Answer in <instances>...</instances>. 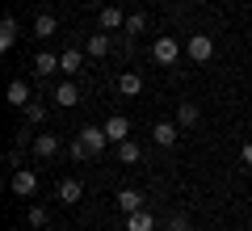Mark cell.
I'll use <instances>...</instances> for the list:
<instances>
[{"label":"cell","instance_id":"28","mask_svg":"<svg viewBox=\"0 0 252 231\" xmlns=\"http://www.w3.org/2000/svg\"><path fill=\"white\" fill-rule=\"evenodd\" d=\"M9 231H21V227H9Z\"/></svg>","mask_w":252,"mask_h":231},{"label":"cell","instance_id":"10","mask_svg":"<svg viewBox=\"0 0 252 231\" xmlns=\"http://www.w3.org/2000/svg\"><path fill=\"white\" fill-rule=\"evenodd\" d=\"M97 21H101V30H122L126 26V13L118 9V4H105V9L97 13Z\"/></svg>","mask_w":252,"mask_h":231},{"label":"cell","instance_id":"9","mask_svg":"<svg viewBox=\"0 0 252 231\" xmlns=\"http://www.w3.org/2000/svg\"><path fill=\"white\" fill-rule=\"evenodd\" d=\"M118 93H122V97H139V93H143V76H139V71H122V76H118Z\"/></svg>","mask_w":252,"mask_h":231},{"label":"cell","instance_id":"12","mask_svg":"<svg viewBox=\"0 0 252 231\" xmlns=\"http://www.w3.org/2000/svg\"><path fill=\"white\" fill-rule=\"evenodd\" d=\"M51 97L59 101L63 109H72V105H80V89H76V84H67V80H63V84H55V93H51Z\"/></svg>","mask_w":252,"mask_h":231},{"label":"cell","instance_id":"14","mask_svg":"<svg viewBox=\"0 0 252 231\" xmlns=\"http://www.w3.org/2000/svg\"><path fill=\"white\" fill-rule=\"evenodd\" d=\"M84 59H89L84 51H63V55H59V71L76 76V71H84Z\"/></svg>","mask_w":252,"mask_h":231},{"label":"cell","instance_id":"23","mask_svg":"<svg viewBox=\"0 0 252 231\" xmlns=\"http://www.w3.org/2000/svg\"><path fill=\"white\" fill-rule=\"evenodd\" d=\"M67 156H72V160H89L93 151H89V147H84V139H80V134H76V139H72V143H67Z\"/></svg>","mask_w":252,"mask_h":231},{"label":"cell","instance_id":"27","mask_svg":"<svg viewBox=\"0 0 252 231\" xmlns=\"http://www.w3.org/2000/svg\"><path fill=\"white\" fill-rule=\"evenodd\" d=\"M240 160H244V168L252 172V143H244V147H240Z\"/></svg>","mask_w":252,"mask_h":231},{"label":"cell","instance_id":"18","mask_svg":"<svg viewBox=\"0 0 252 231\" xmlns=\"http://www.w3.org/2000/svg\"><path fill=\"white\" fill-rule=\"evenodd\" d=\"M118 206H122V214L143 210V194H139V189H122V194H118Z\"/></svg>","mask_w":252,"mask_h":231},{"label":"cell","instance_id":"15","mask_svg":"<svg viewBox=\"0 0 252 231\" xmlns=\"http://www.w3.org/2000/svg\"><path fill=\"white\" fill-rule=\"evenodd\" d=\"M126 231H156V214H152V210L126 214Z\"/></svg>","mask_w":252,"mask_h":231},{"label":"cell","instance_id":"19","mask_svg":"<svg viewBox=\"0 0 252 231\" xmlns=\"http://www.w3.org/2000/svg\"><path fill=\"white\" fill-rule=\"evenodd\" d=\"M34 71H38V76H55V71H59V55L42 51V55L34 59Z\"/></svg>","mask_w":252,"mask_h":231},{"label":"cell","instance_id":"25","mask_svg":"<svg viewBox=\"0 0 252 231\" xmlns=\"http://www.w3.org/2000/svg\"><path fill=\"white\" fill-rule=\"evenodd\" d=\"M30 227H46V223H51V214H46V206H30Z\"/></svg>","mask_w":252,"mask_h":231},{"label":"cell","instance_id":"5","mask_svg":"<svg viewBox=\"0 0 252 231\" xmlns=\"http://www.w3.org/2000/svg\"><path fill=\"white\" fill-rule=\"evenodd\" d=\"M13 194H17V198H34V194H38L34 168H17V172H13Z\"/></svg>","mask_w":252,"mask_h":231},{"label":"cell","instance_id":"22","mask_svg":"<svg viewBox=\"0 0 252 231\" xmlns=\"http://www.w3.org/2000/svg\"><path fill=\"white\" fill-rule=\"evenodd\" d=\"M26 122L30 126H42L46 122V105H42V101H30V105H26Z\"/></svg>","mask_w":252,"mask_h":231},{"label":"cell","instance_id":"8","mask_svg":"<svg viewBox=\"0 0 252 231\" xmlns=\"http://www.w3.org/2000/svg\"><path fill=\"white\" fill-rule=\"evenodd\" d=\"M34 156H38V160L59 156V134H34Z\"/></svg>","mask_w":252,"mask_h":231},{"label":"cell","instance_id":"24","mask_svg":"<svg viewBox=\"0 0 252 231\" xmlns=\"http://www.w3.org/2000/svg\"><path fill=\"white\" fill-rule=\"evenodd\" d=\"M122 30H126V34H143V30H147V17H143V13H130Z\"/></svg>","mask_w":252,"mask_h":231},{"label":"cell","instance_id":"11","mask_svg":"<svg viewBox=\"0 0 252 231\" xmlns=\"http://www.w3.org/2000/svg\"><path fill=\"white\" fill-rule=\"evenodd\" d=\"M152 139L160 143V147H172V143L181 139V126H177V122H156V131H152Z\"/></svg>","mask_w":252,"mask_h":231},{"label":"cell","instance_id":"6","mask_svg":"<svg viewBox=\"0 0 252 231\" xmlns=\"http://www.w3.org/2000/svg\"><path fill=\"white\" fill-rule=\"evenodd\" d=\"M4 101L26 109L30 101H34V93H30V84H26V80H9V89H4Z\"/></svg>","mask_w":252,"mask_h":231},{"label":"cell","instance_id":"17","mask_svg":"<svg viewBox=\"0 0 252 231\" xmlns=\"http://www.w3.org/2000/svg\"><path fill=\"white\" fill-rule=\"evenodd\" d=\"M109 34H89V42H84V55H89V59H101V55H109Z\"/></svg>","mask_w":252,"mask_h":231},{"label":"cell","instance_id":"21","mask_svg":"<svg viewBox=\"0 0 252 231\" xmlns=\"http://www.w3.org/2000/svg\"><path fill=\"white\" fill-rule=\"evenodd\" d=\"M118 160H122V164H139V143L135 139L118 143Z\"/></svg>","mask_w":252,"mask_h":231},{"label":"cell","instance_id":"3","mask_svg":"<svg viewBox=\"0 0 252 231\" xmlns=\"http://www.w3.org/2000/svg\"><path fill=\"white\" fill-rule=\"evenodd\" d=\"M84 139V147L93 151V156H101V151L109 147V134H105V126H80V131H76Z\"/></svg>","mask_w":252,"mask_h":231},{"label":"cell","instance_id":"13","mask_svg":"<svg viewBox=\"0 0 252 231\" xmlns=\"http://www.w3.org/2000/svg\"><path fill=\"white\" fill-rule=\"evenodd\" d=\"M17 38H21V26H17V17H4V21H0V51L17 46Z\"/></svg>","mask_w":252,"mask_h":231},{"label":"cell","instance_id":"2","mask_svg":"<svg viewBox=\"0 0 252 231\" xmlns=\"http://www.w3.org/2000/svg\"><path fill=\"white\" fill-rule=\"evenodd\" d=\"M185 55H189L193 63H210V59H215V42H210V34H189Z\"/></svg>","mask_w":252,"mask_h":231},{"label":"cell","instance_id":"7","mask_svg":"<svg viewBox=\"0 0 252 231\" xmlns=\"http://www.w3.org/2000/svg\"><path fill=\"white\" fill-rule=\"evenodd\" d=\"M55 194H59V202H63V206H76V202H80V194H84V185H80L76 177H63Z\"/></svg>","mask_w":252,"mask_h":231},{"label":"cell","instance_id":"16","mask_svg":"<svg viewBox=\"0 0 252 231\" xmlns=\"http://www.w3.org/2000/svg\"><path fill=\"white\" fill-rule=\"evenodd\" d=\"M55 34H59L55 13H38V17H34V38H55Z\"/></svg>","mask_w":252,"mask_h":231},{"label":"cell","instance_id":"20","mask_svg":"<svg viewBox=\"0 0 252 231\" xmlns=\"http://www.w3.org/2000/svg\"><path fill=\"white\" fill-rule=\"evenodd\" d=\"M198 118H202V109L193 105V101H181V105H177V126H193Z\"/></svg>","mask_w":252,"mask_h":231},{"label":"cell","instance_id":"1","mask_svg":"<svg viewBox=\"0 0 252 231\" xmlns=\"http://www.w3.org/2000/svg\"><path fill=\"white\" fill-rule=\"evenodd\" d=\"M152 55H156V63H160V67H172V63L181 59V42H177L172 34H160V38L152 42Z\"/></svg>","mask_w":252,"mask_h":231},{"label":"cell","instance_id":"26","mask_svg":"<svg viewBox=\"0 0 252 231\" xmlns=\"http://www.w3.org/2000/svg\"><path fill=\"white\" fill-rule=\"evenodd\" d=\"M164 231H189V214H168Z\"/></svg>","mask_w":252,"mask_h":231},{"label":"cell","instance_id":"4","mask_svg":"<svg viewBox=\"0 0 252 231\" xmlns=\"http://www.w3.org/2000/svg\"><path fill=\"white\" fill-rule=\"evenodd\" d=\"M105 134H109V143H126L130 139V118L126 114H109L105 118Z\"/></svg>","mask_w":252,"mask_h":231}]
</instances>
